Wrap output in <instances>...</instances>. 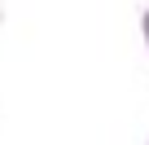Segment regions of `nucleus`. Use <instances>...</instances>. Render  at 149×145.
<instances>
[]
</instances>
